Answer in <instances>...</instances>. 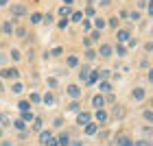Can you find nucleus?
<instances>
[{"mask_svg": "<svg viewBox=\"0 0 153 146\" xmlns=\"http://www.w3.org/2000/svg\"><path fill=\"white\" fill-rule=\"evenodd\" d=\"M94 120H96V124L107 122V111H105V109H96V111H94Z\"/></svg>", "mask_w": 153, "mask_h": 146, "instance_id": "nucleus-1", "label": "nucleus"}, {"mask_svg": "<svg viewBox=\"0 0 153 146\" xmlns=\"http://www.w3.org/2000/svg\"><path fill=\"white\" fill-rule=\"evenodd\" d=\"M42 102H44L46 107H55V105H57V98H55V94L48 92V94L44 96V98H42Z\"/></svg>", "mask_w": 153, "mask_h": 146, "instance_id": "nucleus-2", "label": "nucleus"}, {"mask_svg": "<svg viewBox=\"0 0 153 146\" xmlns=\"http://www.w3.org/2000/svg\"><path fill=\"white\" fill-rule=\"evenodd\" d=\"M68 96L70 98H81V87L79 85H68Z\"/></svg>", "mask_w": 153, "mask_h": 146, "instance_id": "nucleus-3", "label": "nucleus"}, {"mask_svg": "<svg viewBox=\"0 0 153 146\" xmlns=\"http://www.w3.org/2000/svg\"><path fill=\"white\" fill-rule=\"evenodd\" d=\"M99 70H92L90 72V76H88V81H85V85H96V83H99Z\"/></svg>", "mask_w": 153, "mask_h": 146, "instance_id": "nucleus-4", "label": "nucleus"}, {"mask_svg": "<svg viewBox=\"0 0 153 146\" xmlns=\"http://www.w3.org/2000/svg\"><path fill=\"white\" fill-rule=\"evenodd\" d=\"M92 105H94V109H103V105H105V96L96 94L94 98H92Z\"/></svg>", "mask_w": 153, "mask_h": 146, "instance_id": "nucleus-5", "label": "nucleus"}, {"mask_svg": "<svg viewBox=\"0 0 153 146\" xmlns=\"http://www.w3.org/2000/svg\"><path fill=\"white\" fill-rule=\"evenodd\" d=\"M2 76L4 79H20V74L16 68H7V70H2Z\"/></svg>", "mask_w": 153, "mask_h": 146, "instance_id": "nucleus-6", "label": "nucleus"}, {"mask_svg": "<svg viewBox=\"0 0 153 146\" xmlns=\"http://www.w3.org/2000/svg\"><path fill=\"white\" fill-rule=\"evenodd\" d=\"M76 124H83V127H85V124H90V114H85V111H81L79 116H76Z\"/></svg>", "mask_w": 153, "mask_h": 146, "instance_id": "nucleus-7", "label": "nucleus"}, {"mask_svg": "<svg viewBox=\"0 0 153 146\" xmlns=\"http://www.w3.org/2000/svg\"><path fill=\"white\" fill-rule=\"evenodd\" d=\"M112 52H114V50H112V46H109V44H103V46L99 48V55H101V57H109Z\"/></svg>", "mask_w": 153, "mask_h": 146, "instance_id": "nucleus-8", "label": "nucleus"}, {"mask_svg": "<svg viewBox=\"0 0 153 146\" xmlns=\"http://www.w3.org/2000/svg\"><path fill=\"white\" fill-rule=\"evenodd\" d=\"M131 96H134V98L140 102V100H144V89H142V87H136L134 92H131Z\"/></svg>", "mask_w": 153, "mask_h": 146, "instance_id": "nucleus-9", "label": "nucleus"}, {"mask_svg": "<svg viewBox=\"0 0 153 146\" xmlns=\"http://www.w3.org/2000/svg\"><path fill=\"white\" fill-rule=\"evenodd\" d=\"M116 144H118V146H134V142H131L129 137H125V135L116 137Z\"/></svg>", "mask_w": 153, "mask_h": 146, "instance_id": "nucleus-10", "label": "nucleus"}, {"mask_svg": "<svg viewBox=\"0 0 153 146\" xmlns=\"http://www.w3.org/2000/svg\"><path fill=\"white\" fill-rule=\"evenodd\" d=\"M11 11L16 13V15H24V13H26V7H24V4H13Z\"/></svg>", "mask_w": 153, "mask_h": 146, "instance_id": "nucleus-11", "label": "nucleus"}, {"mask_svg": "<svg viewBox=\"0 0 153 146\" xmlns=\"http://www.w3.org/2000/svg\"><path fill=\"white\" fill-rule=\"evenodd\" d=\"M96 129H99V124H96V122L85 124V135H94V133H96Z\"/></svg>", "mask_w": 153, "mask_h": 146, "instance_id": "nucleus-12", "label": "nucleus"}, {"mask_svg": "<svg viewBox=\"0 0 153 146\" xmlns=\"http://www.w3.org/2000/svg\"><path fill=\"white\" fill-rule=\"evenodd\" d=\"M57 142H59V146H68L70 144V137H68V133H59Z\"/></svg>", "mask_w": 153, "mask_h": 146, "instance_id": "nucleus-13", "label": "nucleus"}, {"mask_svg": "<svg viewBox=\"0 0 153 146\" xmlns=\"http://www.w3.org/2000/svg\"><path fill=\"white\" fill-rule=\"evenodd\" d=\"M116 39L118 41H129V31H118L116 33Z\"/></svg>", "mask_w": 153, "mask_h": 146, "instance_id": "nucleus-14", "label": "nucleus"}, {"mask_svg": "<svg viewBox=\"0 0 153 146\" xmlns=\"http://www.w3.org/2000/svg\"><path fill=\"white\" fill-rule=\"evenodd\" d=\"M66 66L68 68H76V66H79V57H74V55H72V57H68L66 59Z\"/></svg>", "mask_w": 153, "mask_h": 146, "instance_id": "nucleus-15", "label": "nucleus"}, {"mask_svg": "<svg viewBox=\"0 0 153 146\" xmlns=\"http://www.w3.org/2000/svg\"><path fill=\"white\" fill-rule=\"evenodd\" d=\"M88 76H90V68L83 66L81 70H79V79H81V81H88Z\"/></svg>", "mask_w": 153, "mask_h": 146, "instance_id": "nucleus-16", "label": "nucleus"}, {"mask_svg": "<svg viewBox=\"0 0 153 146\" xmlns=\"http://www.w3.org/2000/svg\"><path fill=\"white\" fill-rule=\"evenodd\" d=\"M59 15H61V18L72 15V7H68V4H66V7H61V9H59Z\"/></svg>", "mask_w": 153, "mask_h": 146, "instance_id": "nucleus-17", "label": "nucleus"}, {"mask_svg": "<svg viewBox=\"0 0 153 146\" xmlns=\"http://www.w3.org/2000/svg\"><path fill=\"white\" fill-rule=\"evenodd\" d=\"M18 109H20V111H31V102H29V100H20V102H18Z\"/></svg>", "mask_w": 153, "mask_h": 146, "instance_id": "nucleus-18", "label": "nucleus"}, {"mask_svg": "<svg viewBox=\"0 0 153 146\" xmlns=\"http://www.w3.org/2000/svg\"><path fill=\"white\" fill-rule=\"evenodd\" d=\"M51 137H53V135H51V131H42V133H39V142H42V144H46L48 140H51Z\"/></svg>", "mask_w": 153, "mask_h": 146, "instance_id": "nucleus-19", "label": "nucleus"}, {"mask_svg": "<svg viewBox=\"0 0 153 146\" xmlns=\"http://www.w3.org/2000/svg\"><path fill=\"white\" fill-rule=\"evenodd\" d=\"M99 89H101V92H107V94H109V92H112V85H109L107 81H101V83H99Z\"/></svg>", "mask_w": 153, "mask_h": 146, "instance_id": "nucleus-20", "label": "nucleus"}, {"mask_svg": "<svg viewBox=\"0 0 153 146\" xmlns=\"http://www.w3.org/2000/svg\"><path fill=\"white\" fill-rule=\"evenodd\" d=\"M94 26H96V31L105 29V20H103V18H94Z\"/></svg>", "mask_w": 153, "mask_h": 146, "instance_id": "nucleus-21", "label": "nucleus"}, {"mask_svg": "<svg viewBox=\"0 0 153 146\" xmlns=\"http://www.w3.org/2000/svg\"><path fill=\"white\" fill-rule=\"evenodd\" d=\"M70 20H72V22H81V20H83V13H81V11H72Z\"/></svg>", "mask_w": 153, "mask_h": 146, "instance_id": "nucleus-22", "label": "nucleus"}, {"mask_svg": "<svg viewBox=\"0 0 153 146\" xmlns=\"http://www.w3.org/2000/svg\"><path fill=\"white\" fill-rule=\"evenodd\" d=\"M22 120H24V122H33L35 118H33V114H31V111H22Z\"/></svg>", "mask_w": 153, "mask_h": 146, "instance_id": "nucleus-23", "label": "nucleus"}, {"mask_svg": "<svg viewBox=\"0 0 153 146\" xmlns=\"http://www.w3.org/2000/svg\"><path fill=\"white\" fill-rule=\"evenodd\" d=\"M13 127H16L18 131H24L26 129V122L24 120H16V122H13Z\"/></svg>", "mask_w": 153, "mask_h": 146, "instance_id": "nucleus-24", "label": "nucleus"}, {"mask_svg": "<svg viewBox=\"0 0 153 146\" xmlns=\"http://www.w3.org/2000/svg\"><path fill=\"white\" fill-rule=\"evenodd\" d=\"M42 18H44V15H39V13H33V15H31V22H33V24H39Z\"/></svg>", "mask_w": 153, "mask_h": 146, "instance_id": "nucleus-25", "label": "nucleus"}, {"mask_svg": "<svg viewBox=\"0 0 153 146\" xmlns=\"http://www.w3.org/2000/svg\"><path fill=\"white\" fill-rule=\"evenodd\" d=\"M29 102H42V96H39L37 92H33V94H31V100H29Z\"/></svg>", "mask_w": 153, "mask_h": 146, "instance_id": "nucleus-26", "label": "nucleus"}, {"mask_svg": "<svg viewBox=\"0 0 153 146\" xmlns=\"http://www.w3.org/2000/svg\"><path fill=\"white\" fill-rule=\"evenodd\" d=\"M0 124H4V127H7V124H11V122H9V118H7V114H4V111H2V114H0Z\"/></svg>", "mask_w": 153, "mask_h": 146, "instance_id": "nucleus-27", "label": "nucleus"}, {"mask_svg": "<svg viewBox=\"0 0 153 146\" xmlns=\"http://www.w3.org/2000/svg\"><path fill=\"white\" fill-rule=\"evenodd\" d=\"M142 116H144V120H149V122H153V111H151V109H147V111H144Z\"/></svg>", "mask_w": 153, "mask_h": 146, "instance_id": "nucleus-28", "label": "nucleus"}, {"mask_svg": "<svg viewBox=\"0 0 153 146\" xmlns=\"http://www.w3.org/2000/svg\"><path fill=\"white\" fill-rule=\"evenodd\" d=\"M2 31H4V33H11V31H13V24H11V22H4V24H2Z\"/></svg>", "mask_w": 153, "mask_h": 146, "instance_id": "nucleus-29", "label": "nucleus"}, {"mask_svg": "<svg viewBox=\"0 0 153 146\" xmlns=\"http://www.w3.org/2000/svg\"><path fill=\"white\" fill-rule=\"evenodd\" d=\"M57 26H59V29H61V31H64V29H66V26H68V18H61Z\"/></svg>", "mask_w": 153, "mask_h": 146, "instance_id": "nucleus-30", "label": "nucleus"}, {"mask_svg": "<svg viewBox=\"0 0 153 146\" xmlns=\"http://www.w3.org/2000/svg\"><path fill=\"white\" fill-rule=\"evenodd\" d=\"M99 37H101V31H94L92 35H90V41H99Z\"/></svg>", "mask_w": 153, "mask_h": 146, "instance_id": "nucleus-31", "label": "nucleus"}, {"mask_svg": "<svg viewBox=\"0 0 153 146\" xmlns=\"http://www.w3.org/2000/svg\"><path fill=\"white\" fill-rule=\"evenodd\" d=\"M13 92H16V94H20V92H22V83H13Z\"/></svg>", "mask_w": 153, "mask_h": 146, "instance_id": "nucleus-32", "label": "nucleus"}, {"mask_svg": "<svg viewBox=\"0 0 153 146\" xmlns=\"http://www.w3.org/2000/svg\"><path fill=\"white\" fill-rule=\"evenodd\" d=\"M81 26H83V31H90V29H92V24H90L88 20H81Z\"/></svg>", "mask_w": 153, "mask_h": 146, "instance_id": "nucleus-33", "label": "nucleus"}, {"mask_svg": "<svg viewBox=\"0 0 153 146\" xmlns=\"http://www.w3.org/2000/svg\"><path fill=\"white\" fill-rule=\"evenodd\" d=\"M46 146H59V142H57V137H51V140L46 142Z\"/></svg>", "mask_w": 153, "mask_h": 146, "instance_id": "nucleus-34", "label": "nucleus"}, {"mask_svg": "<svg viewBox=\"0 0 153 146\" xmlns=\"http://www.w3.org/2000/svg\"><path fill=\"white\" fill-rule=\"evenodd\" d=\"M33 127H35V131H42V120H39V118L33 120Z\"/></svg>", "mask_w": 153, "mask_h": 146, "instance_id": "nucleus-35", "label": "nucleus"}, {"mask_svg": "<svg viewBox=\"0 0 153 146\" xmlns=\"http://www.w3.org/2000/svg\"><path fill=\"white\" fill-rule=\"evenodd\" d=\"M134 146H151L147 140H140V142H134Z\"/></svg>", "mask_w": 153, "mask_h": 146, "instance_id": "nucleus-36", "label": "nucleus"}, {"mask_svg": "<svg viewBox=\"0 0 153 146\" xmlns=\"http://www.w3.org/2000/svg\"><path fill=\"white\" fill-rule=\"evenodd\" d=\"M116 52H118V55H120V57H123V55L127 52V50H125V46H116Z\"/></svg>", "mask_w": 153, "mask_h": 146, "instance_id": "nucleus-37", "label": "nucleus"}, {"mask_svg": "<svg viewBox=\"0 0 153 146\" xmlns=\"http://www.w3.org/2000/svg\"><path fill=\"white\" fill-rule=\"evenodd\" d=\"M142 133H144V135H153V129H151V127H144Z\"/></svg>", "mask_w": 153, "mask_h": 146, "instance_id": "nucleus-38", "label": "nucleus"}, {"mask_svg": "<svg viewBox=\"0 0 153 146\" xmlns=\"http://www.w3.org/2000/svg\"><path fill=\"white\" fill-rule=\"evenodd\" d=\"M11 59L18 61V59H20V50H11Z\"/></svg>", "mask_w": 153, "mask_h": 146, "instance_id": "nucleus-39", "label": "nucleus"}, {"mask_svg": "<svg viewBox=\"0 0 153 146\" xmlns=\"http://www.w3.org/2000/svg\"><path fill=\"white\" fill-rule=\"evenodd\" d=\"M131 20H134V22H138V20H140V13L134 11V13H131Z\"/></svg>", "mask_w": 153, "mask_h": 146, "instance_id": "nucleus-40", "label": "nucleus"}, {"mask_svg": "<svg viewBox=\"0 0 153 146\" xmlns=\"http://www.w3.org/2000/svg\"><path fill=\"white\" fill-rule=\"evenodd\" d=\"M85 57H88V59H94V57H96V55H94V50H90V48H88V52H85Z\"/></svg>", "mask_w": 153, "mask_h": 146, "instance_id": "nucleus-41", "label": "nucleus"}, {"mask_svg": "<svg viewBox=\"0 0 153 146\" xmlns=\"http://www.w3.org/2000/svg\"><path fill=\"white\" fill-rule=\"evenodd\" d=\"M109 26H112V29H116V26H118V20L112 18V20H109Z\"/></svg>", "mask_w": 153, "mask_h": 146, "instance_id": "nucleus-42", "label": "nucleus"}, {"mask_svg": "<svg viewBox=\"0 0 153 146\" xmlns=\"http://www.w3.org/2000/svg\"><path fill=\"white\" fill-rule=\"evenodd\" d=\"M147 7H149V15H153V0H149Z\"/></svg>", "mask_w": 153, "mask_h": 146, "instance_id": "nucleus-43", "label": "nucleus"}, {"mask_svg": "<svg viewBox=\"0 0 153 146\" xmlns=\"http://www.w3.org/2000/svg\"><path fill=\"white\" fill-rule=\"evenodd\" d=\"M85 13H88V15H94L96 11H94V7H88V9H85Z\"/></svg>", "mask_w": 153, "mask_h": 146, "instance_id": "nucleus-44", "label": "nucleus"}, {"mask_svg": "<svg viewBox=\"0 0 153 146\" xmlns=\"http://www.w3.org/2000/svg\"><path fill=\"white\" fill-rule=\"evenodd\" d=\"M83 46H85V48H90V46H92V41H90V37H85V39H83Z\"/></svg>", "mask_w": 153, "mask_h": 146, "instance_id": "nucleus-45", "label": "nucleus"}, {"mask_svg": "<svg viewBox=\"0 0 153 146\" xmlns=\"http://www.w3.org/2000/svg\"><path fill=\"white\" fill-rule=\"evenodd\" d=\"M109 2H112V0H101V7H107Z\"/></svg>", "mask_w": 153, "mask_h": 146, "instance_id": "nucleus-46", "label": "nucleus"}, {"mask_svg": "<svg viewBox=\"0 0 153 146\" xmlns=\"http://www.w3.org/2000/svg\"><path fill=\"white\" fill-rule=\"evenodd\" d=\"M149 81L153 83V68H151V70H149Z\"/></svg>", "mask_w": 153, "mask_h": 146, "instance_id": "nucleus-47", "label": "nucleus"}, {"mask_svg": "<svg viewBox=\"0 0 153 146\" xmlns=\"http://www.w3.org/2000/svg\"><path fill=\"white\" fill-rule=\"evenodd\" d=\"M0 146H13L11 142H2V144H0Z\"/></svg>", "mask_w": 153, "mask_h": 146, "instance_id": "nucleus-48", "label": "nucleus"}, {"mask_svg": "<svg viewBox=\"0 0 153 146\" xmlns=\"http://www.w3.org/2000/svg\"><path fill=\"white\" fill-rule=\"evenodd\" d=\"M7 2H9V0H0V7H4Z\"/></svg>", "mask_w": 153, "mask_h": 146, "instance_id": "nucleus-49", "label": "nucleus"}, {"mask_svg": "<svg viewBox=\"0 0 153 146\" xmlns=\"http://www.w3.org/2000/svg\"><path fill=\"white\" fill-rule=\"evenodd\" d=\"M70 146H81V142H74V144H70Z\"/></svg>", "mask_w": 153, "mask_h": 146, "instance_id": "nucleus-50", "label": "nucleus"}, {"mask_svg": "<svg viewBox=\"0 0 153 146\" xmlns=\"http://www.w3.org/2000/svg\"><path fill=\"white\" fill-rule=\"evenodd\" d=\"M64 2H66V4H68V7H70V2H72V0H64Z\"/></svg>", "mask_w": 153, "mask_h": 146, "instance_id": "nucleus-51", "label": "nucleus"}, {"mask_svg": "<svg viewBox=\"0 0 153 146\" xmlns=\"http://www.w3.org/2000/svg\"><path fill=\"white\" fill-rule=\"evenodd\" d=\"M0 137H2V124H0Z\"/></svg>", "mask_w": 153, "mask_h": 146, "instance_id": "nucleus-52", "label": "nucleus"}, {"mask_svg": "<svg viewBox=\"0 0 153 146\" xmlns=\"http://www.w3.org/2000/svg\"><path fill=\"white\" fill-rule=\"evenodd\" d=\"M0 92H2V83H0Z\"/></svg>", "mask_w": 153, "mask_h": 146, "instance_id": "nucleus-53", "label": "nucleus"}, {"mask_svg": "<svg viewBox=\"0 0 153 146\" xmlns=\"http://www.w3.org/2000/svg\"><path fill=\"white\" fill-rule=\"evenodd\" d=\"M151 105H153V96H151Z\"/></svg>", "mask_w": 153, "mask_h": 146, "instance_id": "nucleus-54", "label": "nucleus"}]
</instances>
